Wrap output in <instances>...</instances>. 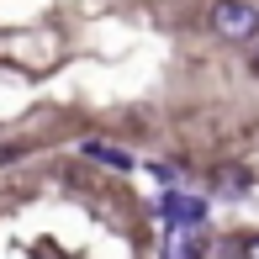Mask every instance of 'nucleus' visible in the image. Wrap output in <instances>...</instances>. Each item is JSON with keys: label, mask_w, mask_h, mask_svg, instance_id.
<instances>
[{"label": "nucleus", "mask_w": 259, "mask_h": 259, "mask_svg": "<svg viewBox=\"0 0 259 259\" xmlns=\"http://www.w3.org/2000/svg\"><path fill=\"white\" fill-rule=\"evenodd\" d=\"M85 159H96V164H106V169H133V154H122V148L101 143V138H90V143H85Z\"/></svg>", "instance_id": "obj_3"}, {"label": "nucleus", "mask_w": 259, "mask_h": 259, "mask_svg": "<svg viewBox=\"0 0 259 259\" xmlns=\"http://www.w3.org/2000/svg\"><path fill=\"white\" fill-rule=\"evenodd\" d=\"M159 211H164V222H169V228H185V233H196L206 222V201L201 196H185V191H169L159 201Z\"/></svg>", "instance_id": "obj_2"}, {"label": "nucleus", "mask_w": 259, "mask_h": 259, "mask_svg": "<svg viewBox=\"0 0 259 259\" xmlns=\"http://www.w3.org/2000/svg\"><path fill=\"white\" fill-rule=\"evenodd\" d=\"M254 74H259V42H254Z\"/></svg>", "instance_id": "obj_7"}, {"label": "nucleus", "mask_w": 259, "mask_h": 259, "mask_svg": "<svg viewBox=\"0 0 259 259\" xmlns=\"http://www.w3.org/2000/svg\"><path fill=\"white\" fill-rule=\"evenodd\" d=\"M243 254H249V259H259V238H249V249H243Z\"/></svg>", "instance_id": "obj_6"}, {"label": "nucleus", "mask_w": 259, "mask_h": 259, "mask_svg": "<svg viewBox=\"0 0 259 259\" xmlns=\"http://www.w3.org/2000/svg\"><path fill=\"white\" fill-rule=\"evenodd\" d=\"M164 259H201V243H196L185 228H175L169 243H164Z\"/></svg>", "instance_id": "obj_4"}, {"label": "nucleus", "mask_w": 259, "mask_h": 259, "mask_svg": "<svg viewBox=\"0 0 259 259\" xmlns=\"http://www.w3.org/2000/svg\"><path fill=\"white\" fill-rule=\"evenodd\" d=\"M217 185H222V191H249V175H243V169H222Z\"/></svg>", "instance_id": "obj_5"}, {"label": "nucleus", "mask_w": 259, "mask_h": 259, "mask_svg": "<svg viewBox=\"0 0 259 259\" xmlns=\"http://www.w3.org/2000/svg\"><path fill=\"white\" fill-rule=\"evenodd\" d=\"M211 32L222 42H254L259 37V11L249 0H211Z\"/></svg>", "instance_id": "obj_1"}]
</instances>
